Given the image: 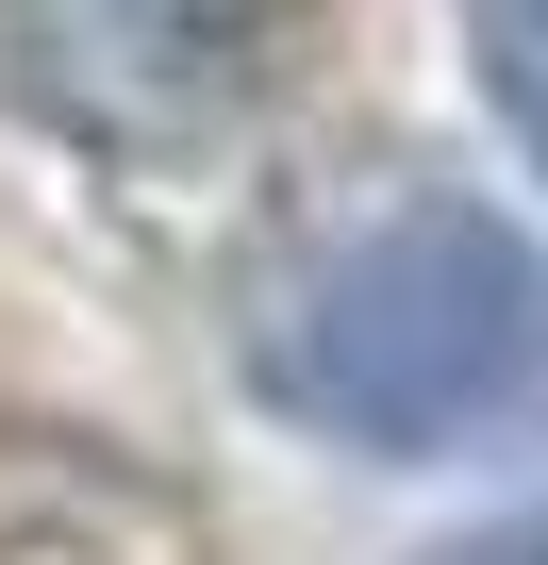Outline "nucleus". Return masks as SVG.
Instances as JSON below:
<instances>
[{"label": "nucleus", "instance_id": "obj_4", "mask_svg": "<svg viewBox=\"0 0 548 565\" xmlns=\"http://www.w3.org/2000/svg\"><path fill=\"white\" fill-rule=\"evenodd\" d=\"M416 565H548V499L498 515V532H449V548H416Z\"/></svg>", "mask_w": 548, "mask_h": 565}, {"label": "nucleus", "instance_id": "obj_2", "mask_svg": "<svg viewBox=\"0 0 548 565\" xmlns=\"http://www.w3.org/2000/svg\"><path fill=\"white\" fill-rule=\"evenodd\" d=\"M0 67H18V100L51 134L183 167L249 117L266 0H0Z\"/></svg>", "mask_w": 548, "mask_h": 565}, {"label": "nucleus", "instance_id": "obj_1", "mask_svg": "<svg viewBox=\"0 0 548 565\" xmlns=\"http://www.w3.org/2000/svg\"><path fill=\"white\" fill-rule=\"evenodd\" d=\"M548 366V266L482 200H366L283 249L249 383L333 449H449Z\"/></svg>", "mask_w": 548, "mask_h": 565}, {"label": "nucleus", "instance_id": "obj_3", "mask_svg": "<svg viewBox=\"0 0 548 565\" xmlns=\"http://www.w3.org/2000/svg\"><path fill=\"white\" fill-rule=\"evenodd\" d=\"M465 51H482V100L515 117V150L548 167V0H465Z\"/></svg>", "mask_w": 548, "mask_h": 565}]
</instances>
